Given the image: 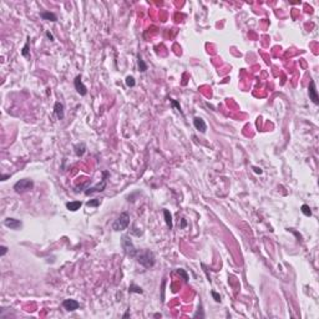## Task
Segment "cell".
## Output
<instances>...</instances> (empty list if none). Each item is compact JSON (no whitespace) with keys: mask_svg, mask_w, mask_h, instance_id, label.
<instances>
[{"mask_svg":"<svg viewBox=\"0 0 319 319\" xmlns=\"http://www.w3.org/2000/svg\"><path fill=\"white\" fill-rule=\"evenodd\" d=\"M102 180L100 183H97L96 186H94V187H90V188H87L86 191H85V194H91V193H95V192H102L104 189L106 188V182H107V177L110 176V173L107 171H104L102 172Z\"/></svg>","mask_w":319,"mask_h":319,"instance_id":"5b68a950","label":"cell"},{"mask_svg":"<svg viewBox=\"0 0 319 319\" xmlns=\"http://www.w3.org/2000/svg\"><path fill=\"white\" fill-rule=\"evenodd\" d=\"M166 278H163V281H162V284H161V299L162 302H165V285H166Z\"/></svg>","mask_w":319,"mask_h":319,"instance_id":"d4e9b609","label":"cell"},{"mask_svg":"<svg viewBox=\"0 0 319 319\" xmlns=\"http://www.w3.org/2000/svg\"><path fill=\"white\" fill-rule=\"evenodd\" d=\"M137 66H138V70L141 71V72H145V71L147 70V65H146V63H145V61L142 60L141 55H137Z\"/></svg>","mask_w":319,"mask_h":319,"instance_id":"2e32d148","label":"cell"},{"mask_svg":"<svg viewBox=\"0 0 319 319\" xmlns=\"http://www.w3.org/2000/svg\"><path fill=\"white\" fill-rule=\"evenodd\" d=\"M125 82H126V86L127 87H133L136 85V81H135V77L133 76H127L125 79Z\"/></svg>","mask_w":319,"mask_h":319,"instance_id":"d6986e66","label":"cell"},{"mask_svg":"<svg viewBox=\"0 0 319 319\" xmlns=\"http://www.w3.org/2000/svg\"><path fill=\"white\" fill-rule=\"evenodd\" d=\"M127 317H130V309H127V312L124 314V318H127Z\"/></svg>","mask_w":319,"mask_h":319,"instance_id":"d6a6232c","label":"cell"},{"mask_svg":"<svg viewBox=\"0 0 319 319\" xmlns=\"http://www.w3.org/2000/svg\"><path fill=\"white\" fill-rule=\"evenodd\" d=\"M29 42H30V37H27V41L25 44V46L23 48V50H21V55L25 58L29 56Z\"/></svg>","mask_w":319,"mask_h":319,"instance_id":"44dd1931","label":"cell"},{"mask_svg":"<svg viewBox=\"0 0 319 319\" xmlns=\"http://www.w3.org/2000/svg\"><path fill=\"white\" fill-rule=\"evenodd\" d=\"M0 249H1V252H0V256H1V257H4L5 254L8 253V251H9V248L6 247V246H1V247H0Z\"/></svg>","mask_w":319,"mask_h":319,"instance_id":"4316f807","label":"cell"},{"mask_svg":"<svg viewBox=\"0 0 319 319\" xmlns=\"http://www.w3.org/2000/svg\"><path fill=\"white\" fill-rule=\"evenodd\" d=\"M63 307H64V309H66L68 312H74L76 309H79L80 303L75 299H65L63 302Z\"/></svg>","mask_w":319,"mask_h":319,"instance_id":"ba28073f","label":"cell"},{"mask_svg":"<svg viewBox=\"0 0 319 319\" xmlns=\"http://www.w3.org/2000/svg\"><path fill=\"white\" fill-rule=\"evenodd\" d=\"M65 107H64V104L63 102H60V101H56L54 105V112L55 115H56V117L59 120H63L64 119V116H65Z\"/></svg>","mask_w":319,"mask_h":319,"instance_id":"30bf717a","label":"cell"},{"mask_svg":"<svg viewBox=\"0 0 319 319\" xmlns=\"http://www.w3.org/2000/svg\"><path fill=\"white\" fill-rule=\"evenodd\" d=\"M253 171H254L256 173H258V175H262V173H263L262 169H259V167H256V166H253Z\"/></svg>","mask_w":319,"mask_h":319,"instance_id":"83f0119b","label":"cell"},{"mask_svg":"<svg viewBox=\"0 0 319 319\" xmlns=\"http://www.w3.org/2000/svg\"><path fill=\"white\" fill-rule=\"evenodd\" d=\"M300 211H302V213H303L304 216L307 217H310L312 216V210H310V207L308 206V205H303L300 207Z\"/></svg>","mask_w":319,"mask_h":319,"instance_id":"ac0fdd59","label":"cell"},{"mask_svg":"<svg viewBox=\"0 0 319 319\" xmlns=\"http://www.w3.org/2000/svg\"><path fill=\"white\" fill-rule=\"evenodd\" d=\"M178 274H180V276L184 279V282H188L189 281V277H188V274H187V272L184 271V269H182V268H178V269L176 271Z\"/></svg>","mask_w":319,"mask_h":319,"instance_id":"7402d4cb","label":"cell"},{"mask_svg":"<svg viewBox=\"0 0 319 319\" xmlns=\"http://www.w3.org/2000/svg\"><path fill=\"white\" fill-rule=\"evenodd\" d=\"M211 294H212V297H213V299L217 302V303H220V302H221V297H220V294L216 293L215 290H213V292H211Z\"/></svg>","mask_w":319,"mask_h":319,"instance_id":"484cf974","label":"cell"},{"mask_svg":"<svg viewBox=\"0 0 319 319\" xmlns=\"http://www.w3.org/2000/svg\"><path fill=\"white\" fill-rule=\"evenodd\" d=\"M308 94H309V99L313 101V104L318 105L319 104V97H318V92H317V87H315V81L310 80L309 86H308Z\"/></svg>","mask_w":319,"mask_h":319,"instance_id":"8992f818","label":"cell"},{"mask_svg":"<svg viewBox=\"0 0 319 319\" xmlns=\"http://www.w3.org/2000/svg\"><path fill=\"white\" fill-rule=\"evenodd\" d=\"M4 225L10 229H15L16 231V229H20L23 227V222L20 220H16V218H6V220L4 221Z\"/></svg>","mask_w":319,"mask_h":319,"instance_id":"9c48e42d","label":"cell"},{"mask_svg":"<svg viewBox=\"0 0 319 319\" xmlns=\"http://www.w3.org/2000/svg\"><path fill=\"white\" fill-rule=\"evenodd\" d=\"M40 18H42L44 20L53 21V23L58 21V16L55 15L54 13H51V12H42V13H40Z\"/></svg>","mask_w":319,"mask_h":319,"instance_id":"4fadbf2b","label":"cell"},{"mask_svg":"<svg viewBox=\"0 0 319 319\" xmlns=\"http://www.w3.org/2000/svg\"><path fill=\"white\" fill-rule=\"evenodd\" d=\"M121 247H122V249H124L125 254L127 257H131V258H135V257L137 256V253H138V249H136V247L132 243L131 238L128 237L127 234H124V236L121 237Z\"/></svg>","mask_w":319,"mask_h":319,"instance_id":"7a4b0ae2","label":"cell"},{"mask_svg":"<svg viewBox=\"0 0 319 319\" xmlns=\"http://www.w3.org/2000/svg\"><path fill=\"white\" fill-rule=\"evenodd\" d=\"M128 225H130V215H128L127 212H122L112 223V229L116 232H120V231L126 229L128 227Z\"/></svg>","mask_w":319,"mask_h":319,"instance_id":"3957f363","label":"cell"},{"mask_svg":"<svg viewBox=\"0 0 319 319\" xmlns=\"http://www.w3.org/2000/svg\"><path fill=\"white\" fill-rule=\"evenodd\" d=\"M136 258H137V262L140 263V264H141L143 268H146V269L152 268L155 266V263H156V257L153 254V252H151L150 249L138 252Z\"/></svg>","mask_w":319,"mask_h":319,"instance_id":"6da1fadb","label":"cell"},{"mask_svg":"<svg viewBox=\"0 0 319 319\" xmlns=\"http://www.w3.org/2000/svg\"><path fill=\"white\" fill-rule=\"evenodd\" d=\"M74 150H75V155L76 156H79V157H81V156H84V153L86 152V145L81 142V143H77L74 146Z\"/></svg>","mask_w":319,"mask_h":319,"instance_id":"5bb4252c","label":"cell"},{"mask_svg":"<svg viewBox=\"0 0 319 319\" xmlns=\"http://www.w3.org/2000/svg\"><path fill=\"white\" fill-rule=\"evenodd\" d=\"M170 102H171V105L173 106V107H176V110L178 111V112H180L181 115H183V112H182V110H181V106H180V104H178L176 100H173V99H170Z\"/></svg>","mask_w":319,"mask_h":319,"instance_id":"cb8c5ba5","label":"cell"},{"mask_svg":"<svg viewBox=\"0 0 319 319\" xmlns=\"http://www.w3.org/2000/svg\"><path fill=\"white\" fill-rule=\"evenodd\" d=\"M74 86H75V90L77 91V94H80L81 96H85V95L87 94V87L84 85V82L81 80V76L80 75H77L75 77V80H74Z\"/></svg>","mask_w":319,"mask_h":319,"instance_id":"52a82bcc","label":"cell"},{"mask_svg":"<svg viewBox=\"0 0 319 319\" xmlns=\"http://www.w3.org/2000/svg\"><path fill=\"white\" fill-rule=\"evenodd\" d=\"M198 317L199 318H205V313H203V309H202V303H199L197 312L193 314V318H198Z\"/></svg>","mask_w":319,"mask_h":319,"instance_id":"603a6c76","label":"cell"},{"mask_svg":"<svg viewBox=\"0 0 319 319\" xmlns=\"http://www.w3.org/2000/svg\"><path fill=\"white\" fill-rule=\"evenodd\" d=\"M46 36H48V39H50V41H54V35L50 31H46Z\"/></svg>","mask_w":319,"mask_h":319,"instance_id":"f546056e","label":"cell"},{"mask_svg":"<svg viewBox=\"0 0 319 319\" xmlns=\"http://www.w3.org/2000/svg\"><path fill=\"white\" fill-rule=\"evenodd\" d=\"M288 231H290V232H292V233H294L295 236H297V238H298V241H302V236H300V234H299L298 232H295L294 229H288Z\"/></svg>","mask_w":319,"mask_h":319,"instance_id":"f1b7e54d","label":"cell"},{"mask_svg":"<svg viewBox=\"0 0 319 319\" xmlns=\"http://www.w3.org/2000/svg\"><path fill=\"white\" fill-rule=\"evenodd\" d=\"M34 188V181L30 178H23L14 184V189L16 193H24L27 191H31Z\"/></svg>","mask_w":319,"mask_h":319,"instance_id":"277c9868","label":"cell"},{"mask_svg":"<svg viewBox=\"0 0 319 319\" xmlns=\"http://www.w3.org/2000/svg\"><path fill=\"white\" fill-rule=\"evenodd\" d=\"M82 206V202L81 201H71V202H68L66 203V208L71 212H76L77 210H80V207Z\"/></svg>","mask_w":319,"mask_h":319,"instance_id":"7c38bea8","label":"cell"},{"mask_svg":"<svg viewBox=\"0 0 319 319\" xmlns=\"http://www.w3.org/2000/svg\"><path fill=\"white\" fill-rule=\"evenodd\" d=\"M163 216H165V221H166V225L167 227H169L170 229H172L173 225H172V215H171V212L169 210H163Z\"/></svg>","mask_w":319,"mask_h":319,"instance_id":"9a60e30c","label":"cell"},{"mask_svg":"<svg viewBox=\"0 0 319 319\" xmlns=\"http://www.w3.org/2000/svg\"><path fill=\"white\" fill-rule=\"evenodd\" d=\"M100 203H101V199L94 198V199L87 201V202H86V206H87V207H97V206H100Z\"/></svg>","mask_w":319,"mask_h":319,"instance_id":"ffe728a7","label":"cell"},{"mask_svg":"<svg viewBox=\"0 0 319 319\" xmlns=\"http://www.w3.org/2000/svg\"><path fill=\"white\" fill-rule=\"evenodd\" d=\"M128 292H130V293L142 294L143 293V289L141 287H138V285H136L135 283H132V284H130V287H128Z\"/></svg>","mask_w":319,"mask_h":319,"instance_id":"e0dca14e","label":"cell"},{"mask_svg":"<svg viewBox=\"0 0 319 319\" xmlns=\"http://www.w3.org/2000/svg\"><path fill=\"white\" fill-rule=\"evenodd\" d=\"M155 317H156V318H158V317L161 318V314H160V313H156V314H155Z\"/></svg>","mask_w":319,"mask_h":319,"instance_id":"836d02e7","label":"cell"},{"mask_svg":"<svg viewBox=\"0 0 319 319\" xmlns=\"http://www.w3.org/2000/svg\"><path fill=\"white\" fill-rule=\"evenodd\" d=\"M8 178H10V175H1V177H0V181H6Z\"/></svg>","mask_w":319,"mask_h":319,"instance_id":"4dcf8cb0","label":"cell"},{"mask_svg":"<svg viewBox=\"0 0 319 319\" xmlns=\"http://www.w3.org/2000/svg\"><path fill=\"white\" fill-rule=\"evenodd\" d=\"M193 125L201 133H205L206 130H207V125H206V122H205V120L202 119V117H198V116L194 117L193 119Z\"/></svg>","mask_w":319,"mask_h":319,"instance_id":"8fae6325","label":"cell"},{"mask_svg":"<svg viewBox=\"0 0 319 319\" xmlns=\"http://www.w3.org/2000/svg\"><path fill=\"white\" fill-rule=\"evenodd\" d=\"M186 226H187V222H186L184 218H182L181 220V228H186Z\"/></svg>","mask_w":319,"mask_h":319,"instance_id":"1f68e13d","label":"cell"}]
</instances>
